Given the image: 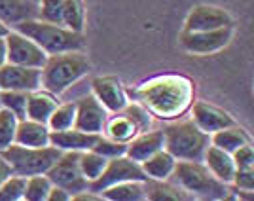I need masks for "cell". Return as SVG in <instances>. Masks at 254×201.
<instances>
[{"instance_id":"cell-13","label":"cell","mask_w":254,"mask_h":201,"mask_svg":"<svg viewBox=\"0 0 254 201\" xmlns=\"http://www.w3.org/2000/svg\"><path fill=\"white\" fill-rule=\"evenodd\" d=\"M108 114H110V112L97 101L95 95L89 93V95H85L76 101L74 127L82 129V131H87V133L103 135V129H105Z\"/></svg>"},{"instance_id":"cell-38","label":"cell","mask_w":254,"mask_h":201,"mask_svg":"<svg viewBox=\"0 0 254 201\" xmlns=\"http://www.w3.org/2000/svg\"><path fill=\"white\" fill-rule=\"evenodd\" d=\"M235 167H254V148L253 142H247L243 146L232 152Z\"/></svg>"},{"instance_id":"cell-25","label":"cell","mask_w":254,"mask_h":201,"mask_svg":"<svg viewBox=\"0 0 254 201\" xmlns=\"http://www.w3.org/2000/svg\"><path fill=\"white\" fill-rule=\"evenodd\" d=\"M247 142H253L251 135L247 133V129L239 127L237 124H233L230 127H224L218 129L211 135V144L212 146H218V148L226 150L232 154L233 150H237L239 146H243Z\"/></svg>"},{"instance_id":"cell-32","label":"cell","mask_w":254,"mask_h":201,"mask_svg":"<svg viewBox=\"0 0 254 201\" xmlns=\"http://www.w3.org/2000/svg\"><path fill=\"white\" fill-rule=\"evenodd\" d=\"M17 124H19V118L0 106V152L15 142Z\"/></svg>"},{"instance_id":"cell-22","label":"cell","mask_w":254,"mask_h":201,"mask_svg":"<svg viewBox=\"0 0 254 201\" xmlns=\"http://www.w3.org/2000/svg\"><path fill=\"white\" fill-rule=\"evenodd\" d=\"M138 133H140V131L137 129V126H135L122 110H120V112H114V114H108L105 129H103V135H105V137L112 138V140H116V142H124V144H127L133 137H137Z\"/></svg>"},{"instance_id":"cell-41","label":"cell","mask_w":254,"mask_h":201,"mask_svg":"<svg viewBox=\"0 0 254 201\" xmlns=\"http://www.w3.org/2000/svg\"><path fill=\"white\" fill-rule=\"evenodd\" d=\"M10 175H13V169H11V165L8 163V159L4 158L2 152H0V184L8 179Z\"/></svg>"},{"instance_id":"cell-14","label":"cell","mask_w":254,"mask_h":201,"mask_svg":"<svg viewBox=\"0 0 254 201\" xmlns=\"http://www.w3.org/2000/svg\"><path fill=\"white\" fill-rule=\"evenodd\" d=\"M0 89L27 91L40 89V68L6 63L0 67Z\"/></svg>"},{"instance_id":"cell-39","label":"cell","mask_w":254,"mask_h":201,"mask_svg":"<svg viewBox=\"0 0 254 201\" xmlns=\"http://www.w3.org/2000/svg\"><path fill=\"white\" fill-rule=\"evenodd\" d=\"M46 201H72V194L66 192L64 188H61V186L52 184V190L48 194V200Z\"/></svg>"},{"instance_id":"cell-10","label":"cell","mask_w":254,"mask_h":201,"mask_svg":"<svg viewBox=\"0 0 254 201\" xmlns=\"http://www.w3.org/2000/svg\"><path fill=\"white\" fill-rule=\"evenodd\" d=\"M6 50H8V63L21 65V67L42 68L48 59L46 52L38 44L15 29H11L6 34Z\"/></svg>"},{"instance_id":"cell-6","label":"cell","mask_w":254,"mask_h":201,"mask_svg":"<svg viewBox=\"0 0 254 201\" xmlns=\"http://www.w3.org/2000/svg\"><path fill=\"white\" fill-rule=\"evenodd\" d=\"M2 156L8 159L15 175L32 177V175H46L48 169L55 163V159L61 156V150L48 144V146H21V144H10L2 150Z\"/></svg>"},{"instance_id":"cell-17","label":"cell","mask_w":254,"mask_h":201,"mask_svg":"<svg viewBox=\"0 0 254 201\" xmlns=\"http://www.w3.org/2000/svg\"><path fill=\"white\" fill-rule=\"evenodd\" d=\"M101 135L87 133L78 127L63 129V131H52L50 133V144L59 148L61 152H85L97 144Z\"/></svg>"},{"instance_id":"cell-3","label":"cell","mask_w":254,"mask_h":201,"mask_svg":"<svg viewBox=\"0 0 254 201\" xmlns=\"http://www.w3.org/2000/svg\"><path fill=\"white\" fill-rule=\"evenodd\" d=\"M165 150L177 161H203L205 150L211 144V135L195 126L193 120H173L163 127Z\"/></svg>"},{"instance_id":"cell-7","label":"cell","mask_w":254,"mask_h":201,"mask_svg":"<svg viewBox=\"0 0 254 201\" xmlns=\"http://www.w3.org/2000/svg\"><path fill=\"white\" fill-rule=\"evenodd\" d=\"M78 158H80V152H61V156L55 159V163L46 173L52 184L61 186L72 196L89 188V182L82 175Z\"/></svg>"},{"instance_id":"cell-34","label":"cell","mask_w":254,"mask_h":201,"mask_svg":"<svg viewBox=\"0 0 254 201\" xmlns=\"http://www.w3.org/2000/svg\"><path fill=\"white\" fill-rule=\"evenodd\" d=\"M122 112H124V114H126V116L129 118V120H131L135 126H137L138 131H146V129H150V127H152L154 116H152V114H150L148 110L140 105L138 101H135V103H131V101H129Z\"/></svg>"},{"instance_id":"cell-31","label":"cell","mask_w":254,"mask_h":201,"mask_svg":"<svg viewBox=\"0 0 254 201\" xmlns=\"http://www.w3.org/2000/svg\"><path fill=\"white\" fill-rule=\"evenodd\" d=\"M52 190V180L48 179L46 175H32L27 177L25 182V201H46L48 194Z\"/></svg>"},{"instance_id":"cell-1","label":"cell","mask_w":254,"mask_h":201,"mask_svg":"<svg viewBox=\"0 0 254 201\" xmlns=\"http://www.w3.org/2000/svg\"><path fill=\"white\" fill-rule=\"evenodd\" d=\"M133 95L158 120L182 118L195 101V82L182 74H161L137 85Z\"/></svg>"},{"instance_id":"cell-19","label":"cell","mask_w":254,"mask_h":201,"mask_svg":"<svg viewBox=\"0 0 254 201\" xmlns=\"http://www.w3.org/2000/svg\"><path fill=\"white\" fill-rule=\"evenodd\" d=\"M38 17V4L31 0H0V21L13 29L15 25L36 19Z\"/></svg>"},{"instance_id":"cell-27","label":"cell","mask_w":254,"mask_h":201,"mask_svg":"<svg viewBox=\"0 0 254 201\" xmlns=\"http://www.w3.org/2000/svg\"><path fill=\"white\" fill-rule=\"evenodd\" d=\"M61 25L74 32H82L85 29V4L84 0H63L61 10Z\"/></svg>"},{"instance_id":"cell-18","label":"cell","mask_w":254,"mask_h":201,"mask_svg":"<svg viewBox=\"0 0 254 201\" xmlns=\"http://www.w3.org/2000/svg\"><path fill=\"white\" fill-rule=\"evenodd\" d=\"M203 163L207 165V169L211 171L220 182L228 184V186L232 184V179L237 167L233 163V158L230 152L209 144V148L205 150V156H203Z\"/></svg>"},{"instance_id":"cell-23","label":"cell","mask_w":254,"mask_h":201,"mask_svg":"<svg viewBox=\"0 0 254 201\" xmlns=\"http://www.w3.org/2000/svg\"><path fill=\"white\" fill-rule=\"evenodd\" d=\"M103 200L108 201H144L146 200V184L140 180H126L112 184L99 192Z\"/></svg>"},{"instance_id":"cell-33","label":"cell","mask_w":254,"mask_h":201,"mask_svg":"<svg viewBox=\"0 0 254 201\" xmlns=\"http://www.w3.org/2000/svg\"><path fill=\"white\" fill-rule=\"evenodd\" d=\"M25 182L27 177L21 175H10L0 184V201H19L25 196Z\"/></svg>"},{"instance_id":"cell-26","label":"cell","mask_w":254,"mask_h":201,"mask_svg":"<svg viewBox=\"0 0 254 201\" xmlns=\"http://www.w3.org/2000/svg\"><path fill=\"white\" fill-rule=\"evenodd\" d=\"M144 184H146V200H152V201L191 200L179 184H171L169 180H146Z\"/></svg>"},{"instance_id":"cell-8","label":"cell","mask_w":254,"mask_h":201,"mask_svg":"<svg viewBox=\"0 0 254 201\" xmlns=\"http://www.w3.org/2000/svg\"><path fill=\"white\" fill-rule=\"evenodd\" d=\"M233 38V27H222L214 31H180L179 44L191 55H211L224 50Z\"/></svg>"},{"instance_id":"cell-20","label":"cell","mask_w":254,"mask_h":201,"mask_svg":"<svg viewBox=\"0 0 254 201\" xmlns=\"http://www.w3.org/2000/svg\"><path fill=\"white\" fill-rule=\"evenodd\" d=\"M50 127L42 124V122H34L29 118H23L17 124V131H15V144L21 146H31V148H38V146H48L50 144Z\"/></svg>"},{"instance_id":"cell-5","label":"cell","mask_w":254,"mask_h":201,"mask_svg":"<svg viewBox=\"0 0 254 201\" xmlns=\"http://www.w3.org/2000/svg\"><path fill=\"white\" fill-rule=\"evenodd\" d=\"M191 200H228L230 188L207 169L203 161H177L173 177Z\"/></svg>"},{"instance_id":"cell-12","label":"cell","mask_w":254,"mask_h":201,"mask_svg":"<svg viewBox=\"0 0 254 201\" xmlns=\"http://www.w3.org/2000/svg\"><path fill=\"white\" fill-rule=\"evenodd\" d=\"M91 93L110 114L124 110L129 97L124 84L114 76H97L91 80Z\"/></svg>"},{"instance_id":"cell-40","label":"cell","mask_w":254,"mask_h":201,"mask_svg":"<svg viewBox=\"0 0 254 201\" xmlns=\"http://www.w3.org/2000/svg\"><path fill=\"white\" fill-rule=\"evenodd\" d=\"M72 201H103V196L99 194V192H93V190H84V192H78L72 196Z\"/></svg>"},{"instance_id":"cell-29","label":"cell","mask_w":254,"mask_h":201,"mask_svg":"<svg viewBox=\"0 0 254 201\" xmlns=\"http://www.w3.org/2000/svg\"><path fill=\"white\" fill-rule=\"evenodd\" d=\"M76 122V101L74 103H59L53 108L52 116L48 118L46 126L50 127V131H63L74 127Z\"/></svg>"},{"instance_id":"cell-2","label":"cell","mask_w":254,"mask_h":201,"mask_svg":"<svg viewBox=\"0 0 254 201\" xmlns=\"http://www.w3.org/2000/svg\"><path fill=\"white\" fill-rule=\"evenodd\" d=\"M91 70V63L84 50L48 55L40 68V87L53 95H61Z\"/></svg>"},{"instance_id":"cell-4","label":"cell","mask_w":254,"mask_h":201,"mask_svg":"<svg viewBox=\"0 0 254 201\" xmlns=\"http://www.w3.org/2000/svg\"><path fill=\"white\" fill-rule=\"evenodd\" d=\"M13 29L23 32L31 40H34L46 52V55H55V53H63V52H76V50H84L85 48V38L82 32L70 31L64 25L44 21L40 17L27 19V21L15 25Z\"/></svg>"},{"instance_id":"cell-42","label":"cell","mask_w":254,"mask_h":201,"mask_svg":"<svg viewBox=\"0 0 254 201\" xmlns=\"http://www.w3.org/2000/svg\"><path fill=\"white\" fill-rule=\"evenodd\" d=\"M8 63V50H6V36L0 38V67Z\"/></svg>"},{"instance_id":"cell-21","label":"cell","mask_w":254,"mask_h":201,"mask_svg":"<svg viewBox=\"0 0 254 201\" xmlns=\"http://www.w3.org/2000/svg\"><path fill=\"white\" fill-rule=\"evenodd\" d=\"M59 105L57 95H53L46 89H34L27 97V118L34 122H42L46 124L48 118L52 116L53 108Z\"/></svg>"},{"instance_id":"cell-24","label":"cell","mask_w":254,"mask_h":201,"mask_svg":"<svg viewBox=\"0 0 254 201\" xmlns=\"http://www.w3.org/2000/svg\"><path fill=\"white\" fill-rule=\"evenodd\" d=\"M175 165H177V159L165 148L156 152L154 156H150L146 161L140 163V167H142L148 180H171Z\"/></svg>"},{"instance_id":"cell-16","label":"cell","mask_w":254,"mask_h":201,"mask_svg":"<svg viewBox=\"0 0 254 201\" xmlns=\"http://www.w3.org/2000/svg\"><path fill=\"white\" fill-rule=\"evenodd\" d=\"M163 148H165L163 129H146V131H140L137 137H133L127 142L126 156L135 159L137 163H142Z\"/></svg>"},{"instance_id":"cell-35","label":"cell","mask_w":254,"mask_h":201,"mask_svg":"<svg viewBox=\"0 0 254 201\" xmlns=\"http://www.w3.org/2000/svg\"><path fill=\"white\" fill-rule=\"evenodd\" d=\"M63 0H38V17L44 21L61 25Z\"/></svg>"},{"instance_id":"cell-37","label":"cell","mask_w":254,"mask_h":201,"mask_svg":"<svg viewBox=\"0 0 254 201\" xmlns=\"http://www.w3.org/2000/svg\"><path fill=\"white\" fill-rule=\"evenodd\" d=\"M237 192H254V167H237L232 179V184Z\"/></svg>"},{"instance_id":"cell-28","label":"cell","mask_w":254,"mask_h":201,"mask_svg":"<svg viewBox=\"0 0 254 201\" xmlns=\"http://www.w3.org/2000/svg\"><path fill=\"white\" fill-rule=\"evenodd\" d=\"M78 163H80L82 175H84L85 179H87V182L91 184V182L99 179L101 173L105 171L106 163H108V158L101 156L95 150H85V152H80Z\"/></svg>"},{"instance_id":"cell-9","label":"cell","mask_w":254,"mask_h":201,"mask_svg":"<svg viewBox=\"0 0 254 201\" xmlns=\"http://www.w3.org/2000/svg\"><path fill=\"white\" fill-rule=\"evenodd\" d=\"M126 180H140V182H146V175L140 167V163H137L135 159H131L129 156H116V158H110L106 163L105 171L101 173V177L97 180H93L89 184V190L101 192L118 184V182H126Z\"/></svg>"},{"instance_id":"cell-30","label":"cell","mask_w":254,"mask_h":201,"mask_svg":"<svg viewBox=\"0 0 254 201\" xmlns=\"http://www.w3.org/2000/svg\"><path fill=\"white\" fill-rule=\"evenodd\" d=\"M27 91H13V89H0V106L13 112L15 116L23 120L27 118Z\"/></svg>"},{"instance_id":"cell-11","label":"cell","mask_w":254,"mask_h":201,"mask_svg":"<svg viewBox=\"0 0 254 201\" xmlns=\"http://www.w3.org/2000/svg\"><path fill=\"white\" fill-rule=\"evenodd\" d=\"M222 27H233L232 13L218 6L199 4L188 11L182 31H214V29H222Z\"/></svg>"},{"instance_id":"cell-44","label":"cell","mask_w":254,"mask_h":201,"mask_svg":"<svg viewBox=\"0 0 254 201\" xmlns=\"http://www.w3.org/2000/svg\"><path fill=\"white\" fill-rule=\"evenodd\" d=\"M31 2H36V4H38V0H31Z\"/></svg>"},{"instance_id":"cell-43","label":"cell","mask_w":254,"mask_h":201,"mask_svg":"<svg viewBox=\"0 0 254 201\" xmlns=\"http://www.w3.org/2000/svg\"><path fill=\"white\" fill-rule=\"evenodd\" d=\"M10 31H11V29L8 27V25H4V23L0 21V38H4V36H6Z\"/></svg>"},{"instance_id":"cell-36","label":"cell","mask_w":254,"mask_h":201,"mask_svg":"<svg viewBox=\"0 0 254 201\" xmlns=\"http://www.w3.org/2000/svg\"><path fill=\"white\" fill-rule=\"evenodd\" d=\"M91 150H95V152H99L101 156H105V158L110 159V158H116V156H124L127 150V144H124V142H116V140H112V138L101 135L99 140H97V144Z\"/></svg>"},{"instance_id":"cell-15","label":"cell","mask_w":254,"mask_h":201,"mask_svg":"<svg viewBox=\"0 0 254 201\" xmlns=\"http://www.w3.org/2000/svg\"><path fill=\"white\" fill-rule=\"evenodd\" d=\"M190 110L191 120L195 122V126L203 129L205 133H209V135H212L218 129H224V127H230L233 124H237L235 118L230 112H226L224 108H218V106L211 105L207 101H193Z\"/></svg>"}]
</instances>
